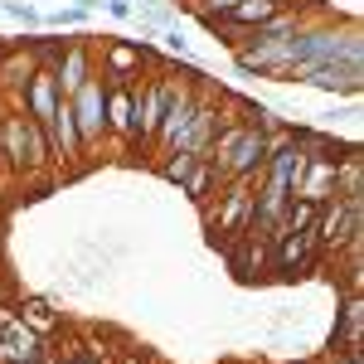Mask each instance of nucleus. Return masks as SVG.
<instances>
[{
  "mask_svg": "<svg viewBox=\"0 0 364 364\" xmlns=\"http://www.w3.org/2000/svg\"><path fill=\"white\" fill-rule=\"evenodd\" d=\"M15 316L25 321V326H29V331H34V336H44V340H49V336H58V331H63V321H58V316H54V306H49L44 296H25Z\"/></svg>",
  "mask_w": 364,
  "mask_h": 364,
  "instance_id": "2eb2a0df",
  "label": "nucleus"
},
{
  "mask_svg": "<svg viewBox=\"0 0 364 364\" xmlns=\"http://www.w3.org/2000/svg\"><path fill=\"white\" fill-rule=\"evenodd\" d=\"M287 78L311 83V87H326V92H345V97H355V92L364 87V63H345V58H331V63H301V68H291Z\"/></svg>",
  "mask_w": 364,
  "mask_h": 364,
  "instance_id": "39448f33",
  "label": "nucleus"
},
{
  "mask_svg": "<svg viewBox=\"0 0 364 364\" xmlns=\"http://www.w3.org/2000/svg\"><path fill=\"white\" fill-rule=\"evenodd\" d=\"M151 63H156V54H151L141 39H107V44H102V68H97V73L127 83V78H141V68H151Z\"/></svg>",
  "mask_w": 364,
  "mask_h": 364,
  "instance_id": "1a4fd4ad",
  "label": "nucleus"
},
{
  "mask_svg": "<svg viewBox=\"0 0 364 364\" xmlns=\"http://www.w3.org/2000/svg\"><path fill=\"white\" fill-rule=\"evenodd\" d=\"M336 199H364V156L360 146H350L336 166Z\"/></svg>",
  "mask_w": 364,
  "mask_h": 364,
  "instance_id": "ddd939ff",
  "label": "nucleus"
},
{
  "mask_svg": "<svg viewBox=\"0 0 364 364\" xmlns=\"http://www.w3.org/2000/svg\"><path fill=\"white\" fill-rule=\"evenodd\" d=\"M252 180H228V185H219V209H209V228L219 238H228V243L238 233H248V224H252Z\"/></svg>",
  "mask_w": 364,
  "mask_h": 364,
  "instance_id": "20e7f679",
  "label": "nucleus"
},
{
  "mask_svg": "<svg viewBox=\"0 0 364 364\" xmlns=\"http://www.w3.org/2000/svg\"><path fill=\"white\" fill-rule=\"evenodd\" d=\"M316 248L321 252H340L355 233H364V199H326L316 209Z\"/></svg>",
  "mask_w": 364,
  "mask_h": 364,
  "instance_id": "7ed1b4c3",
  "label": "nucleus"
},
{
  "mask_svg": "<svg viewBox=\"0 0 364 364\" xmlns=\"http://www.w3.org/2000/svg\"><path fill=\"white\" fill-rule=\"evenodd\" d=\"M180 195L190 199V204H199V209H209V199L219 195V180H214V166H209V156H199L195 166H190V175L180 180Z\"/></svg>",
  "mask_w": 364,
  "mask_h": 364,
  "instance_id": "f8f14e48",
  "label": "nucleus"
},
{
  "mask_svg": "<svg viewBox=\"0 0 364 364\" xmlns=\"http://www.w3.org/2000/svg\"><path fill=\"white\" fill-rule=\"evenodd\" d=\"M97 73V63H92V49H87L83 39H68L63 49H58V63H54V78H58V92L63 97H73L78 87L87 83Z\"/></svg>",
  "mask_w": 364,
  "mask_h": 364,
  "instance_id": "9d476101",
  "label": "nucleus"
},
{
  "mask_svg": "<svg viewBox=\"0 0 364 364\" xmlns=\"http://www.w3.org/2000/svg\"><path fill=\"white\" fill-rule=\"evenodd\" d=\"M267 238L262 233H238L233 238V248H228V262H233V272H243V277H252V272H262L267 267Z\"/></svg>",
  "mask_w": 364,
  "mask_h": 364,
  "instance_id": "9b49d317",
  "label": "nucleus"
},
{
  "mask_svg": "<svg viewBox=\"0 0 364 364\" xmlns=\"http://www.w3.org/2000/svg\"><path fill=\"white\" fill-rule=\"evenodd\" d=\"M0 10L10 15V20H20V25H39V10H29V5H20V0H0Z\"/></svg>",
  "mask_w": 364,
  "mask_h": 364,
  "instance_id": "f3484780",
  "label": "nucleus"
},
{
  "mask_svg": "<svg viewBox=\"0 0 364 364\" xmlns=\"http://www.w3.org/2000/svg\"><path fill=\"white\" fill-rule=\"evenodd\" d=\"M10 364H34V360H10Z\"/></svg>",
  "mask_w": 364,
  "mask_h": 364,
  "instance_id": "aec40b11",
  "label": "nucleus"
},
{
  "mask_svg": "<svg viewBox=\"0 0 364 364\" xmlns=\"http://www.w3.org/2000/svg\"><path fill=\"white\" fill-rule=\"evenodd\" d=\"M107 15H112V20H127V15H132V0H107Z\"/></svg>",
  "mask_w": 364,
  "mask_h": 364,
  "instance_id": "a211bd4d",
  "label": "nucleus"
},
{
  "mask_svg": "<svg viewBox=\"0 0 364 364\" xmlns=\"http://www.w3.org/2000/svg\"><path fill=\"white\" fill-rule=\"evenodd\" d=\"M170 78L161 63L146 68V78H136V136H132V151H151V141L161 132V117H166V97H170Z\"/></svg>",
  "mask_w": 364,
  "mask_h": 364,
  "instance_id": "f257e3e1",
  "label": "nucleus"
},
{
  "mask_svg": "<svg viewBox=\"0 0 364 364\" xmlns=\"http://www.w3.org/2000/svg\"><path fill=\"white\" fill-rule=\"evenodd\" d=\"M146 364H161V360H146Z\"/></svg>",
  "mask_w": 364,
  "mask_h": 364,
  "instance_id": "412c9836",
  "label": "nucleus"
},
{
  "mask_svg": "<svg viewBox=\"0 0 364 364\" xmlns=\"http://www.w3.org/2000/svg\"><path fill=\"white\" fill-rule=\"evenodd\" d=\"M136 78H107V136H117L127 151H132V136H136Z\"/></svg>",
  "mask_w": 364,
  "mask_h": 364,
  "instance_id": "6e6552de",
  "label": "nucleus"
},
{
  "mask_svg": "<svg viewBox=\"0 0 364 364\" xmlns=\"http://www.w3.org/2000/svg\"><path fill=\"white\" fill-rule=\"evenodd\" d=\"M316 257H321V248H316V233L311 228H301V233H277L272 248H267V262H272V272H282V277L306 272Z\"/></svg>",
  "mask_w": 364,
  "mask_h": 364,
  "instance_id": "423d86ee",
  "label": "nucleus"
},
{
  "mask_svg": "<svg viewBox=\"0 0 364 364\" xmlns=\"http://www.w3.org/2000/svg\"><path fill=\"white\" fill-rule=\"evenodd\" d=\"M331 345H336V350H345V345H364V306H360L355 291H350L345 306H340V326H336V336H331Z\"/></svg>",
  "mask_w": 364,
  "mask_h": 364,
  "instance_id": "4468645a",
  "label": "nucleus"
},
{
  "mask_svg": "<svg viewBox=\"0 0 364 364\" xmlns=\"http://www.w3.org/2000/svg\"><path fill=\"white\" fill-rule=\"evenodd\" d=\"M58 78H54V68H44V63H34L29 68V83H25V92H20V112L29 117V122H39V127H49V117H54V107H58Z\"/></svg>",
  "mask_w": 364,
  "mask_h": 364,
  "instance_id": "0eeeda50",
  "label": "nucleus"
},
{
  "mask_svg": "<svg viewBox=\"0 0 364 364\" xmlns=\"http://www.w3.org/2000/svg\"><path fill=\"white\" fill-rule=\"evenodd\" d=\"M68 107H73V127H78V146H83V161L102 146L107 136V78L102 73H92L73 97H68Z\"/></svg>",
  "mask_w": 364,
  "mask_h": 364,
  "instance_id": "f03ea898",
  "label": "nucleus"
},
{
  "mask_svg": "<svg viewBox=\"0 0 364 364\" xmlns=\"http://www.w3.org/2000/svg\"><path fill=\"white\" fill-rule=\"evenodd\" d=\"M166 49H170V54H175V58H185V54H190V44H185L180 34H166Z\"/></svg>",
  "mask_w": 364,
  "mask_h": 364,
  "instance_id": "6ab92c4d",
  "label": "nucleus"
},
{
  "mask_svg": "<svg viewBox=\"0 0 364 364\" xmlns=\"http://www.w3.org/2000/svg\"><path fill=\"white\" fill-rule=\"evenodd\" d=\"M199 156H190V151H170L166 161H156V170H161V180H170V185H180L185 175H190V166H195Z\"/></svg>",
  "mask_w": 364,
  "mask_h": 364,
  "instance_id": "dca6fc26",
  "label": "nucleus"
}]
</instances>
